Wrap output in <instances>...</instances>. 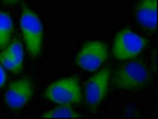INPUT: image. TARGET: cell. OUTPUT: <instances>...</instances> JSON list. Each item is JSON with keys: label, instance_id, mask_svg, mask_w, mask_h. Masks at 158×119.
<instances>
[{"label": "cell", "instance_id": "cell-4", "mask_svg": "<svg viewBox=\"0 0 158 119\" xmlns=\"http://www.w3.org/2000/svg\"><path fill=\"white\" fill-rule=\"evenodd\" d=\"M108 57V47L100 40L86 42L77 53L75 63L82 70L94 73L101 68Z\"/></svg>", "mask_w": 158, "mask_h": 119}, {"label": "cell", "instance_id": "cell-13", "mask_svg": "<svg viewBox=\"0 0 158 119\" xmlns=\"http://www.w3.org/2000/svg\"><path fill=\"white\" fill-rule=\"evenodd\" d=\"M5 4H16V2H18L19 0H2Z\"/></svg>", "mask_w": 158, "mask_h": 119}, {"label": "cell", "instance_id": "cell-9", "mask_svg": "<svg viewBox=\"0 0 158 119\" xmlns=\"http://www.w3.org/2000/svg\"><path fill=\"white\" fill-rule=\"evenodd\" d=\"M13 35V22L10 15L0 12V50L10 43Z\"/></svg>", "mask_w": 158, "mask_h": 119}, {"label": "cell", "instance_id": "cell-2", "mask_svg": "<svg viewBox=\"0 0 158 119\" xmlns=\"http://www.w3.org/2000/svg\"><path fill=\"white\" fill-rule=\"evenodd\" d=\"M150 79L148 66L142 60H128L118 69L114 76L115 86L126 91L143 88Z\"/></svg>", "mask_w": 158, "mask_h": 119}, {"label": "cell", "instance_id": "cell-7", "mask_svg": "<svg viewBox=\"0 0 158 119\" xmlns=\"http://www.w3.org/2000/svg\"><path fill=\"white\" fill-rule=\"evenodd\" d=\"M33 94V86L31 80L18 79L10 83L4 95L6 106L12 110H19L25 107Z\"/></svg>", "mask_w": 158, "mask_h": 119}, {"label": "cell", "instance_id": "cell-5", "mask_svg": "<svg viewBox=\"0 0 158 119\" xmlns=\"http://www.w3.org/2000/svg\"><path fill=\"white\" fill-rule=\"evenodd\" d=\"M146 45V40L130 29L117 33L113 42V55L117 60H132L139 55Z\"/></svg>", "mask_w": 158, "mask_h": 119}, {"label": "cell", "instance_id": "cell-3", "mask_svg": "<svg viewBox=\"0 0 158 119\" xmlns=\"http://www.w3.org/2000/svg\"><path fill=\"white\" fill-rule=\"evenodd\" d=\"M45 96L56 105H74L82 101L83 93L76 78H61L48 86Z\"/></svg>", "mask_w": 158, "mask_h": 119}, {"label": "cell", "instance_id": "cell-6", "mask_svg": "<svg viewBox=\"0 0 158 119\" xmlns=\"http://www.w3.org/2000/svg\"><path fill=\"white\" fill-rule=\"evenodd\" d=\"M110 69L103 68L88 79L85 85V100L88 107L95 108L105 99L110 87Z\"/></svg>", "mask_w": 158, "mask_h": 119}, {"label": "cell", "instance_id": "cell-10", "mask_svg": "<svg viewBox=\"0 0 158 119\" xmlns=\"http://www.w3.org/2000/svg\"><path fill=\"white\" fill-rule=\"evenodd\" d=\"M1 54L10 57L12 61H15L19 68H23L24 62V49L19 40H15L11 44L8 43L6 47L2 49Z\"/></svg>", "mask_w": 158, "mask_h": 119}, {"label": "cell", "instance_id": "cell-12", "mask_svg": "<svg viewBox=\"0 0 158 119\" xmlns=\"http://www.w3.org/2000/svg\"><path fill=\"white\" fill-rule=\"evenodd\" d=\"M6 80H7V76H6L5 69H4V68L0 66V88L5 86V83H6Z\"/></svg>", "mask_w": 158, "mask_h": 119}, {"label": "cell", "instance_id": "cell-1", "mask_svg": "<svg viewBox=\"0 0 158 119\" xmlns=\"http://www.w3.org/2000/svg\"><path fill=\"white\" fill-rule=\"evenodd\" d=\"M20 29L29 54L33 58H37L42 53L44 38V28L38 15L30 8H24L20 17Z\"/></svg>", "mask_w": 158, "mask_h": 119}, {"label": "cell", "instance_id": "cell-8", "mask_svg": "<svg viewBox=\"0 0 158 119\" xmlns=\"http://www.w3.org/2000/svg\"><path fill=\"white\" fill-rule=\"evenodd\" d=\"M157 7L158 0H140L137 10V22L146 30H156L157 28Z\"/></svg>", "mask_w": 158, "mask_h": 119}, {"label": "cell", "instance_id": "cell-11", "mask_svg": "<svg viewBox=\"0 0 158 119\" xmlns=\"http://www.w3.org/2000/svg\"><path fill=\"white\" fill-rule=\"evenodd\" d=\"M80 114L71 107V105H57V107L50 110L42 118H79Z\"/></svg>", "mask_w": 158, "mask_h": 119}]
</instances>
